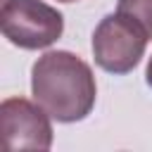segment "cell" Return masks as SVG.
Wrapping results in <instances>:
<instances>
[{"label":"cell","instance_id":"cell-7","mask_svg":"<svg viewBox=\"0 0 152 152\" xmlns=\"http://www.w3.org/2000/svg\"><path fill=\"white\" fill-rule=\"evenodd\" d=\"M57 2H76V0H57Z\"/></svg>","mask_w":152,"mask_h":152},{"label":"cell","instance_id":"cell-6","mask_svg":"<svg viewBox=\"0 0 152 152\" xmlns=\"http://www.w3.org/2000/svg\"><path fill=\"white\" fill-rule=\"evenodd\" d=\"M145 81H147V86L152 88V57H150V62H147V69H145Z\"/></svg>","mask_w":152,"mask_h":152},{"label":"cell","instance_id":"cell-1","mask_svg":"<svg viewBox=\"0 0 152 152\" xmlns=\"http://www.w3.org/2000/svg\"><path fill=\"white\" fill-rule=\"evenodd\" d=\"M31 93L55 121L74 124L93 112L97 86L88 62L69 50H50L31 69Z\"/></svg>","mask_w":152,"mask_h":152},{"label":"cell","instance_id":"cell-3","mask_svg":"<svg viewBox=\"0 0 152 152\" xmlns=\"http://www.w3.org/2000/svg\"><path fill=\"white\" fill-rule=\"evenodd\" d=\"M2 36L21 50H43L59 40L64 17L43 0H5Z\"/></svg>","mask_w":152,"mask_h":152},{"label":"cell","instance_id":"cell-2","mask_svg":"<svg viewBox=\"0 0 152 152\" xmlns=\"http://www.w3.org/2000/svg\"><path fill=\"white\" fill-rule=\"evenodd\" d=\"M150 36L145 28L128 14L114 12L100 19V24L93 31V57L100 69L124 76L138 66V62L145 55Z\"/></svg>","mask_w":152,"mask_h":152},{"label":"cell","instance_id":"cell-5","mask_svg":"<svg viewBox=\"0 0 152 152\" xmlns=\"http://www.w3.org/2000/svg\"><path fill=\"white\" fill-rule=\"evenodd\" d=\"M116 10L133 17L145 28V33L152 38V0H119Z\"/></svg>","mask_w":152,"mask_h":152},{"label":"cell","instance_id":"cell-4","mask_svg":"<svg viewBox=\"0 0 152 152\" xmlns=\"http://www.w3.org/2000/svg\"><path fill=\"white\" fill-rule=\"evenodd\" d=\"M50 114L26 97H7L0 104V133L5 150H50Z\"/></svg>","mask_w":152,"mask_h":152}]
</instances>
